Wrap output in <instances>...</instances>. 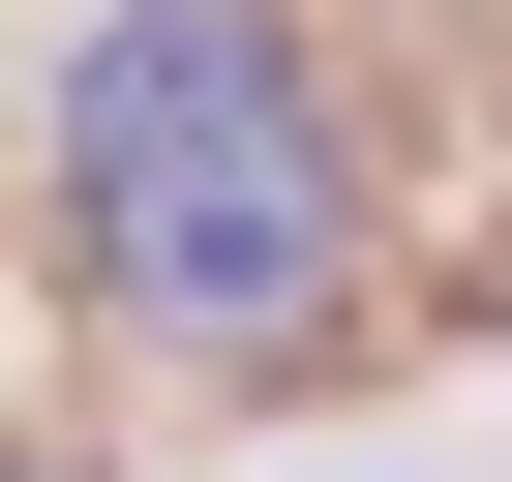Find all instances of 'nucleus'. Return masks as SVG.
<instances>
[{
  "instance_id": "obj_1",
  "label": "nucleus",
  "mask_w": 512,
  "mask_h": 482,
  "mask_svg": "<svg viewBox=\"0 0 512 482\" xmlns=\"http://www.w3.org/2000/svg\"><path fill=\"white\" fill-rule=\"evenodd\" d=\"M61 211H91L121 332H181V362H272L362 272V151H332V91L241 31V0H121L61 61Z\"/></svg>"
}]
</instances>
